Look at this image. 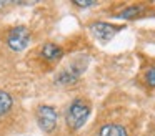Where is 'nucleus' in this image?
Listing matches in <instances>:
<instances>
[{"mask_svg": "<svg viewBox=\"0 0 155 136\" xmlns=\"http://www.w3.org/2000/svg\"><path fill=\"white\" fill-rule=\"evenodd\" d=\"M2 5H5V3H4V2H0V7H2Z\"/></svg>", "mask_w": 155, "mask_h": 136, "instance_id": "11", "label": "nucleus"}, {"mask_svg": "<svg viewBox=\"0 0 155 136\" xmlns=\"http://www.w3.org/2000/svg\"><path fill=\"white\" fill-rule=\"evenodd\" d=\"M90 32L94 33V35L97 36V38H100V40H110L112 36H114L115 33L118 32V28L112 27L110 23L97 22V23H94V25L90 27Z\"/></svg>", "mask_w": 155, "mask_h": 136, "instance_id": "4", "label": "nucleus"}, {"mask_svg": "<svg viewBox=\"0 0 155 136\" xmlns=\"http://www.w3.org/2000/svg\"><path fill=\"white\" fill-rule=\"evenodd\" d=\"M138 12H140L138 7H130V8L124 10V13H120V17L122 18H135L138 15Z\"/></svg>", "mask_w": 155, "mask_h": 136, "instance_id": "8", "label": "nucleus"}, {"mask_svg": "<svg viewBox=\"0 0 155 136\" xmlns=\"http://www.w3.org/2000/svg\"><path fill=\"white\" fill-rule=\"evenodd\" d=\"M75 5H78V7H92V5H95V2H75Z\"/></svg>", "mask_w": 155, "mask_h": 136, "instance_id": "10", "label": "nucleus"}, {"mask_svg": "<svg viewBox=\"0 0 155 136\" xmlns=\"http://www.w3.org/2000/svg\"><path fill=\"white\" fill-rule=\"evenodd\" d=\"M37 121H38V126H40L44 131L50 133L52 129L57 126V111L50 106H40L37 111Z\"/></svg>", "mask_w": 155, "mask_h": 136, "instance_id": "3", "label": "nucleus"}, {"mask_svg": "<svg viewBox=\"0 0 155 136\" xmlns=\"http://www.w3.org/2000/svg\"><path fill=\"white\" fill-rule=\"evenodd\" d=\"M145 78H147V83L150 86H155V66L152 70H148V73H147V76H145Z\"/></svg>", "mask_w": 155, "mask_h": 136, "instance_id": "9", "label": "nucleus"}, {"mask_svg": "<svg viewBox=\"0 0 155 136\" xmlns=\"http://www.w3.org/2000/svg\"><path fill=\"white\" fill-rule=\"evenodd\" d=\"M88 115H90V108H88L87 103L80 101H74L68 108V113H67V125L70 126L72 129H78L84 126V123L87 121Z\"/></svg>", "mask_w": 155, "mask_h": 136, "instance_id": "1", "label": "nucleus"}, {"mask_svg": "<svg viewBox=\"0 0 155 136\" xmlns=\"http://www.w3.org/2000/svg\"><path fill=\"white\" fill-rule=\"evenodd\" d=\"M7 43L14 52H22L28 46L30 43V33L25 27H15V28L10 30L7 36Z\"/></svg>", "mask_w": 155, "mask_h": 136, "instance_id": "2", "label": "nucleus"}, {"mask_svg": "<svg viewBox=\"0 0 155 136\" xmlns=\"http://www.w3.org/2000/svg\"><path fill=\"white\" fill-rule=\"evenodd\" d=\"M42 56L50 60V62H54V60H58L62 56V50L58 48L57 45H54V43H47V45H44V48H42Z\"/></svg>", "mask_w": 155, "mask_h": 136, "instance_id": "5", "label": "nucleus"}, {"mask_svg": "<svg viewBox=\"0 0 155 136\" xmlns=\"http://www.w3.org/2000/svg\"><path fill=\"white\" fill-rule=\"evenodd\" d=\"M100 136H127V131L118 125H105L100 129Z\"/></svg>", "mask_w": 155, "mask_h": 136, "instance_id": "6", "label": "nucleus"}, {"mask_svg": "<svg viewBox=\"0 0 155 136\" xmlns=\"http://www.w3.org/2000/svg\"><path fill=\"white\" fill-rule=\"evenodd\" d=\"M12 108V98L8 93L5 91H0V116L5 115L8 109Z\"/></svg>", "mask_w": 155, "mask_h": 136, "instance_id": "7", "label": "nucleus"}]
</instances>
